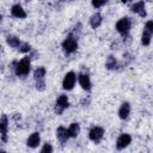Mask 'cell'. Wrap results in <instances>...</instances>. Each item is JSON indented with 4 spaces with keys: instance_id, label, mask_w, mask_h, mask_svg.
Masks as SVG:
<instances>
[{
    "instance_id": "ffe728a7",
    "label": "cell",
    "mask_w": 153,
    "mask_h": 153,
    "mask_svg": "<svg viewBox=\"0 0 153 153\" xmlns=\"http://www.w3.org/2000/svg\"><path fill=\"white\" fill-rule=\"evenodd\" d=\"M105 67H106L109 71L115 69V68L117 67V60H116L112 55H110V56L106 59V61H105Z\"/></svg>"
},
{
    "instance_id": "484cf974",
    "label": "cell",
    "mask_w": 153,
    "mask_h": 153,
    "mask_svg": "<svg viewBox=\"0 0 153 153\" xmlns=\"http://www.w3.org/2000/svg\"><path fill=\"white\" fill-rule=\"evenodd\" d=\"M68 1H69V0H68Z\"/></svg>"
},
{
    "instance_id": "4fadbf2b",
    "label": "cell",
    "mask_w": 153,
    "mask_h": 153,
    "mask_svg": "<svg viewBox=\"0 0 153 153\" xmlns=\"http://www.w3.org/2000/svg\"><path fill=\"white\" fill-rule=\"evenodd\" d=\"M56 137H57V140L63 145V143H66L71 137H69V135H68V131H67V128L66 127H63V126H60L57 129H56Z\"/></svg>"
},
{
    "instance_id": "9a60e30c",
    "label": "cell",
    "mask_w": 153,
    "mask_h": 153,
    "mask_svg": "<svg viewBox=\"0 0 153 153\" xmlns=\"http://www.w3.org/2000/svg\"><path fill=\"white\" fill-rule=\"evenodd\" d=\"M129 114H130V104L128 102H123L118 109V117L121 120H127L129 117Z\"/></svg>"
},
{
    "instance_id": "603a6c76",
    "label": "cell",
    "mask_w": 153,
    "mask_h": 153,
    "mask_svg": "<svg viewBox=\"0 0 153 153\" xmlns=\"http://www.w3.org/2000/svg\"><path fill=\"white\" fill-rule=\"evenodd\" d=\"M36 88L38 91H44L45 90V79L36 80Z\"/></svg>"
},
{
    "instance_id": "8992f818",
    "label": "cell",
    "mask_w": 153,
    "mask_h": 153,
    "mask_svg": "<svg viewBox=\"0 0 153 153\" xmlns=\"http://www.w3.org/2000/svg\"><path fill=\"white\" fill-rule=\"evenodd\" d=\"M104 136V128L100 126H93L88 131V139L94 143H99Z\"/></svg>"
},
{
    "instance_id": "7402d4cb",
    "label": "cell",
    "mask_w": 153,
    "mask_h": 153,
    "mask_svg": "<svg viewBox=\"0 0 153 153\" xmlns=\"http://www.w3.org/2000/svg\"><path fill=\"white\" fill-rule=\"evenodd\" d=\"M91 4L94 8H99L108 4V0H91Z\"/></svg>"
},
{
    "instance_id": "7c38bea8",
    "label": "cell",
    "mask_w": 153,
    "mask_h": 153,
    "mask_svg": "<svg viewBox=\"0 0 153 153\" xmlns=\"http://www.w3.org/2000/svg\"><path fill=\"white\" fill-rule=\"evenodd\" d=\"M11 14L14 18H18V19H24L27 16L26 12H25V10L23 8V6L19 5V4H16V5H13L11 7Z\"/></svg>"
},
{
    "instance_id": "277c9868",
    "label": "cell",
    "mask_w": 153,
    "mask_h": 153,
    "mask_svg": "<svg viewBox=\"0 0 153 153\" xmlns=\"http://www.w3.org/2000/svg\"><path fill=\"white\" fill-rule=\"evenodd\" d=\"M152 36H153V22L148 20V22H146L142 35H141V44L145 47L149 45L151 41H152Z\"/></svg>"
},
{
    "instance_id": "3957f363",
    "label": "cell",
    "mask_w": 153,
    "mask_h": 153,
    "mask_svg": "<svg viewBox=\"0 0 153 153\" xmlns=\"http://www.w3.org/2000/svg\"><path fill=\"white\" fill-rule=\"evenodd\" d=\"M115 29L116 31L123 37H128L129 32H130V29H131V19L129 17H122L121 19H118L116 22V25H115Z\"/></svg>"
},
{
    "instance_id": "44dd1931",
    "label": "cell",
    "mask_w": 153,
    "mask_h": 153,
    "mask_svg": "<svg viewBox=\"0 0 153 153\" xmlns=\"http://www.w3.org/2000/svg\"><path fill=\"white\" fill-rule=\"evenodd\" d=\"M18 50H19V53H29L31 50V45L29 43H26V42H22L19 48H18Z\"/></svg>"
},
{
    "instance_id": "5b68a950",
    "label": "cell",
    "mask_w": 153,
    "mask_h": 153,
    "mask_svg": "<svg viewBox=\"0 0 153 153\" xmlns=\"http://www.w3.org/2000/svg\"><path fill=\"white\" fill-rule=\"evenodd\" d=\"M75 82H76V74H75V72L71 71V72L66 73L65 78L62 80V88L66 91H71L74 88Z\"/></svg>"
},
{
    "instance_id": "2e32d148",
    "label": "cell",
    "mask_w": 153,
    "mask_h": 153,
    "mask_svg": "<svg viewBox=\"0 0 153 153\" xmlns=\"http://www.w3.org/2000/svg\"><path fill=\"white\" fill-rule=\"evenodd\" d=\"M102 23H103V17H102V14L99 12H96V13H93L91 16V18H90V25H91L92 29H94V30L98 29L102 25Z\"/></svg>"
},
{
    "instance_id": "ac0fdd59",
    "label": "cell",
    "mask_w": 153,
    "mask_h": 153,
    "mask_svg": "<svg viewBox=\"0 0 153 153\" xmlns=\"http://www.w3.org/2000/svg\"><path fill=\"white\" fill-rule=\"evenodd\" d=\"M67 131H68V135L69 137H76L80 133V124L79 123H72L68 128H67Z\"/></svg>"
},
{
    "instance_id": "cb8c5ba5",
    "label": "cell",
    "mask_w": 153,
    "mask_h": 153,
    "mask_svg": "<svg viewBox=\"0 0 153 153\" xmlns=\"http://www.w3.org/2000/svg\"><path fill=\"white\" fill-rule=\"evenodd\" d=\"M53 151H54V148H53V146H51L50 143H44L43 147L41 148V152H42V153H50V152H53Z\"/></svg>"
},
{
    "instance_id": "9c48e42d",
    "label": "cell",
    "mask_w": 153,
    "mask_h": 153,
    "mask_svg": "<svg viewBox=\"0 0 153 153\" xmlns=\"http://www.w3.org/2000/svg\"><path fill=\"white\" fill-rule=\"evenodd\" d=\"M130 142H131V136L129 135V134H121L118 137H117V140H116V148L118 149V151H122V149H124V148H127L129 145H130Z\"/></svg>"
},
{
    "instance_id": "5bb4252c",
    "label": "cell",
    "mask_w": 153,
    "mask_h": 153,
    "mask_svg": "<svg viewBox=\"0 0 153 153\" xmlns=\"http://www.w3.org/2000/svg\"><path fill=\"white\" fill-rule=\"evenodd\" d=\"M39 143H41V135H39L38 131L32 133V134L27 137V140H26V145H27V147H30V148H36V147H38Z\"/></svg>"
},
{
    "instance_id": "ba28073f",
    "label": "cell",
    "mask_w": 153,
    "mask_h": 153,
    "mask_svg": "<svg viewBox=\"0 0 153 153\" xmlns=\"http://www.w3.org/2000/svg\"><path fill=\"white\" fill-rule=\"evenodd\" d=\"M76 80H78V82H79V85L81 86L82 90H85V91H91V88H92V82H91V79H90L88 74H86V73H79V74L76 75Z\"/></svg>"
},
{
    "instance_id": "52a82bcc",
    "label": "cell",
    "mask_w": 153,
    "mask_h": 153,
    "mask_svg": "<svg viewBox=\"0 0 153 153\" xmlns=\"http://www.w3.org/2000/svg\"><path fill=\"white\" fill-rule=\"evenodd\" d=\"M68 106H69L68 97L66 94H60L56 98V102H55V112L57 115H61Z\"/></svg>"
},
{
    "instance_id": "d6986e66",
    "label": "cell",
    "mask_w": 153,
    "mask_h": 153,
    "mask_svg": "<svg viewBox=\"0 0 153 153\" xmlns=\"http://www.w3.org/2000/svg\"><path fill=\"white\" fill-rule=\"evenodd\" d=\"M45 74H47V69H45L43 66H39V67H37V68L33 71V79H35V80L44 79V78H45Z\"/></svg>"
},
{
    "instance_id": "8fae6325",
    "label": "cell",
    "mask_w": 153,
    "mask_h": 153,
    "mask_svg": "<svg viewBox=\"0 0 153 153\" xmlns=\"http://www.w3.org/2000/svg\"><path fill=\"white\" fill-rule=\"evenodd\" d=\"M130 10H131L133 13H136V14H139L142 18L146 17V5H145V1L143 0H140V1H137L135 4H133L131 7H130Z\"/></svg>"
},
{
    "instance_id": "e0dca14e",
    "label": "cell",
    "mask_w": 153,
    "mask_h": 153,
    "mask_svg": "<svg viewBox=\"0 0 153 153\" xmlns=\"http://www.w3.org/2000/svg\"><path fill=\"white\" fill-rule=\"evenodd\" d=\"M6 42H7V44L11 48H14V49H18L19 45H20V43H22V41L19 39V37H17L14 35H8L6 37Z\"/></svg>"
},
{
    "instance_id": "d4e9b609",
    "label": "cell",
    "mask_w": 153,
    "mask_h": 153,
    "mask_svg": "<svg viewBox=\"0 0 153 153\" xmlns=\"http://www.w3.org/2000/svg\"><path fill=\"white\" fill-rule=\"evenodd\" d=\"M25 1H30V0H25Z\"/></svg>"
},
{
    "instance_id": "30bf717a",
    "label": "cell",
    "mask_w": 153,
    "mask_h": 153,
    "mask_svg": "<svg viewBox=\"0 0 153 153\" xmlns=\"http://www.w3.org/2000/svg\"><path fill=\"white\" fill-rule=\"evenodd\" d=\"M7 133H8V117L7 115H1L0 117V134L4 142L7 141Z\"/></svg>"
},
{
    "instance_id": "7a4b0ae2",
    "label": "cell",
    "mask_w": 153,
    "mask_h": 153,
    "mask_svg": "<svg viewBox=\"0 0 153 153\" xmlns=\"http://www.w3.org/2000/svg\"><path fill=\"white\" fill-rule=\"evenodd\" d=\"M61 47H62V50L65 51L66 55H71L73 53L76 51L78 49V38L73 33H69L61 43Z\"/></svg>"
},
{
    "instance_id": "6da1fadb",
    "label": "cell",
    "mask_w": 153,
    "mask_h": 153,
    "mask_svg": "<svg viewBox=\"0 0 153 153\" xmlns=\"http://www.w3.org/2000/svg\"><path fill=\"white\" fill-rule=\"evenodd\" d=\"M12 66H13L12 68L14 69L16 75L20 76V78H24V76L29 75V73L31 71V57L25 56L20 61H13Z\"/></svg>"
}]
</instances>
